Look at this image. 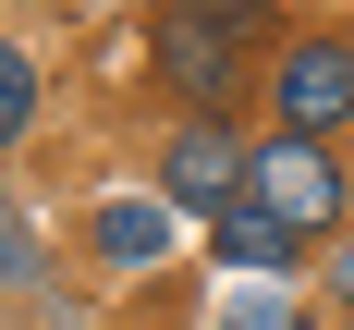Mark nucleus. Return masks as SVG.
I'll return each instance as SVG.
<instances>
[{
	"label": "nucleus",
	"instance_id": "6",
	"mask_svg": "<svg viewBox=\"0 0 354 330\" xmlns=\"http://www.w3.org/2000/svg\"><path fill=\"white\" fill-rule=\"evenodd\" d=\"M208 257L232 269V282H245V269H257V282H281V269H306V232H293L281 208H257V196H232V208L208 220Z\"/></svg>",
	"mask_w": 354,
	"mask_h": 330
},
{
	"label": "nucleus",
	"instance_id": "8",
	"mask_svg": "<svg viewBox=\"0 0 354 330\" xmlns=\"http://www.w3.org/2000/svg\"><path fill=\"white\" fill-rule=\"evenodd\" d=\"M220 330H306V318H293L281 293H232V318H220Z\"/></svg>",
	"mask_w": 354,
	"mask_h": 330
},
{
	"label": "nucleus",
	"instance_id": "2",
	"mask_svg": "<svg viewBox=\"0 0 354 330\" xmlns=\"http://www.w3.org/2000/svg\"><path fill=\"white\" fill-rule=\"evenodd\" d=\"M159 196L196 208V220H220L232 196H257V135L232 110H183L171 135H159Z\"/></svg>",
	"mask_w": 354,
	"mask_h": 330
},
{
	"label": "nucleus",
	"instance_id": "9",
	"mask_svg": "<svg viewBox=\"0 0 354 330\" xmlns=\"http://www.w3.org/2000/svg\"><path fill=\"white\" fill-rule=\"evenodd\" d=\"M330 293H342V306H354V232H342V245H330Z\"/></svg>",
	"mask_w": 354,
	"mask_h": 330
},
{
	"label": "nucleus",
	"instance_id": "7",
	"mask_svg": "<svg viewBox=\"0 0 354 330\" xmlns=\"http://www.w3.org/2000/svg\"><path fill=\"white\" fill-rule=\"evenodd\" d=\"M37 122V62H25V37H0V147H25Z\"/></svg>",
	"mask_w": 354,
	"mask_h": 330
},
{
	"label": "nucleus",
	"instance_id": "5",
	"mask_svg": "<svg viewBox=\"0 0 354 330\" xmlns=\"http://www.w3.org/2000/svg\"><path fill=\"white\" fill-rule=\"evenodd\" d=\"M171 245H183V208L159 196V183H147V196H98V220H86V257H98V269H122V282H135V269H159Z\"/></svg>",
	"mask_w": 354,
	"mask_h": 330
},
{
	"label": "nucleus",
	"instance_id": "4",
	"mask_svg": "<svg viewBox=\"0 0 354 330\" xmlns=\"http://www.w3.org/2000/svg\"><path fill=\"white\" fill-rule=\"evenodd\" d=\"M269 110H281V135H342L354 122V37H293L269 62Z\"/></svg>",
	"mask_w": 354,
	"mask_h": 330
},
{
	"label": "nucleus",
	"instance_id": "3",
	"mask_svg": "<svg viewBox=\"0 0 354 330\" xmlns=\"http://www.w3.org/2000/svg\"><path fill=\"white\" fill-rule=\"evenodd\" d=\"M257 208H281L306 245H342V208H354V183H342V147L330 135H257Z\"/></svg>",
	"mask_w": 354,
	"mask_h": 330
},
{
	"label": "nucleus",
	"instance_id": "10",
	"mask_svg": "<svg viewBox=\"0 0 354 330\" xmlns=\"http://www.w3.org/2000/svg\"><path fill=\"white\" fill-rule=\"evenodd\" d=\"M306 330H318V318H306Z\"/></svg>",
	"mask_w": 354,
	"mask_h": 330
},
{
	"label": "nucleus",
	"instance_id": "1",
	"mask_svg": "<svg viewBox=\"0 0 354 330\" xmlns=\"http://www.w3.org/2000/svg\"><path fill=\"white\" fill-rule=\"evenodd\" d=\"M245 62H257V12L245 0H171V12L147 25V73H159L183 110H232L245 98Z\"/></svg>",
	"mask_w": 354,
	"mask_h": 330
}]
</instances>
